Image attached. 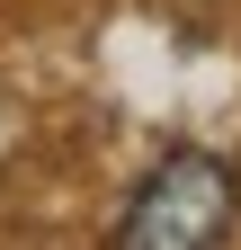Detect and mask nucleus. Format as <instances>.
<instances>
[{
    "mask_svg": "<svg viewBox=\"0 0 241 250\" xmlns=\"http://www.w3.org/2000/svg\"><path fill=\"white\" fill-rule=\"evenodd\" d=\"M232 214H241V179H232L223 152H170L125 197L116 241L125 250H215L232 232Z\"/></svg>",
    "mask_w": 241,
    "mask_h": 250,
    "instance_id": "obj_1",
    "label": "nucleus"
}]
</instances>
